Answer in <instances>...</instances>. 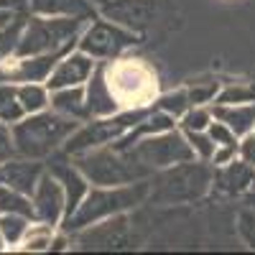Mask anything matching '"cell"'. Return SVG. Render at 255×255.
Instances as JSON below:
<instances>
[{"instance_id":"4316f807","label":"cell","mask_w":255,"mask_h":255,"mask_svg":"<svg viewBox=\"0 0 255 255\" xmlns=\"http://www.w3.org/2000/svg\"><path fill=\"white\" fill-rule=\"evenodd\" d=\"M189 108H191V102H189L186 90H179V92H171V95H163V97L156 102V110H163V113H168L171 118H181Z\"/></svg>"},{"instance_id":"ac0fdd59","label":"cell","mask_w":255,"mask_h":255,"mask_svg":"<svg viewBox=\"0 0 255 255\" xmlns=\"http://www.w3.org/2000/svg\"><path fill=\"white\" fill-rule=\"evenodd\" d=\"M84 100H87L90 118H108V115H115L118 113L120 102H118V97L110 90V82H108V72H105V67H97L92 72V79H90V87H87Z\"/></svg>"},{"instance_id":"4dcf8cb0","label":"cell","mask_w":255,"mask_h":255,"mask_svg":"<svg viewBox=\"0 0 255 255\" xmlns=\"http://www.w3.org/2000/svg\"><path fill=\"white\" fill-rule=\"evenodd\" d=\"M51 248V225H41V227H31L26 232V243L23 250H49Z\"/></svg>"},{"instance_id":"5b68a950","label":"cell","mask_w":255,"mask_h":255,"mask_svg":"<svg viewBox=\"0 0 255 255\" xmlns=\"http://www.w3.org/2000/svg\"><path fill=\"white\" fill-rule=\"evenodd\" d=\"M82 20L84 18H77V15H61V18L36 15L26 20L23 33H20L13 54L18 59H23V56H36V54H46V51H59L67 44H72V41H77Z\"/></svg>"},{"instance_id":"9a60e30c","label":"cell","mask_w":255,"mask_h":255,"mask_svg":"<svg viewBox=\"0 0 255 255\" xmlns=\"http://www.w3.org/2000/svg\"><path fill=\"white\" fill-rule=\"evenodd\" d=\"M95 72V64H92V56L84 54V51H77V54H67L59 64L56 69L49 74V90H61V87H77V84L87 82Z\"/></svg>"},{"instance_id":"d4e9b609","label":"cell","mask_w":255,"mask_h":255,"mask_svg":"<svg viewBox=\"0 0 255 255\" xmlns=\"http://www.w3.org/2000/svg\"><path fill=\"white\" fill-rule=\"evenodd\" d=\"M18 100L23 105V110L31 115V113H38L44 110L49 105V97H46V90L38 87V84H23V87H18Z\"/></svg>"},{"instance_id":"4fadbf2b","label":"cell","mask_w":255,"mask_h":255,"mask_svg":"<svg viewBox=\"0 0 255 255\" xmlns=\"http://www.w3.org/2000/svg\"><path fill=\"white\" fill-rule=\"evenodd\" d=\"M49 174L54 179H59V184L64 186V197H67V209H64V212H67V217H72L74 209L82 204L84 194H87V176H84L79 168L74 166V161H69V156L64 151L51 158Z\"/></svg>"},{"instance_id":"7c38bea8","label":"cell","mask_w":255,"mask_h":255,"mask_svg":"<svg viewBox=\"0 0 255 255\" xmlns=\"http://www.w3.org/2000/svg\"><path fill=\"white\" fill-rule=\"evenodd\" d=\"M74 46L67 44L64 49L59 51H46V54H36V56H23V59H15V67H8L3 61L0 67H3V74L10 77V79H20V82H41V79H49V74L56 69V64L67 56Z\"/></svg>"},{"instance_id":"2e32d148","label":"cell","mask_w":255,"mask_h":255,"mask_svg":"<svg viewBox=\"0 0 255 255\" xmlns=\"http://www.w3.org/2000/svg\"><path fill=\"white\" fill-rule=\"evenodd\" d=\"M44 176V163L38 158H26V161H5L0 163V186L15 189L20 194H33L38 179Z\"/></svg>"},{"instance_id":"3957f363","label":"cell","mask_w":255,"mask_h":255,"mask_svg":"<svg viewBox=\"0 0 255 255\" xmlns=\"http://www.w3.org/2000/svg\"><path fill=\"white\" fill-rule=\"evenodd\" d=\"M74 166L87 176V181L100 186H113V184H130L148 179L153 171L145 163H140L130 151H120L115 145H100L92 151H84L72 156Z\"/></svg>"},{"instance_id":"603a6c76","label":"cell","mask_w":255,"mask_h":255,"mask_svg":"<svg viewBox=\"0 0 255 255\" xmlns=\"http://www.w3.org/2000/svg\"><path fill=\"white\" fill-rule=\"evenodd\" d=\"M23 115H26V110L18 100V90L13 84H0V120L3 123H18Z\"/></svg>"},{"instance_id":"ba28073f","label":"cell","mask_w":255,"mask_h":255,"mask_svg":"<svg viewBox=\"0 0 255 255\" xmlns=\"http://www.w3.org/2000/svg\"><path fill=\"white\" fill-rule=\"evenodd\" d=\"M77 44H79V51L90 54L92 59H118L123 51L133 49L138 44V36L133 31L123 28L120 23H113V20L105 18L92 23Z\"/></svg>"},{"instance_id":"ab89813d","label":"cell","mask_w":255,"mask_h":255,"mask_svg":"<svg viewBox=\"0 0 255 255\" xmlns=\"http://www.w3.org/2000/svg\"><path fill=\"white\" fill-rule=\"evenodd\" d=\"M3 245H5V238H3V232H0V250H3Z\"/></svg>"},{"instance_id":"8992f818","label":"cell","mask_w":255,"mask_h":255,"mask_svg":"<svg viewBox=\"0 0 255 255\" xmlns=\"http://www.w3.org/2000/svg\"><path fill=\"white\" fill-rule=\"evenodd\" d=\"M153 108H143V110H128V113H120V115H108L102 120H95L84 128H77V130L67 138L64 143V153L67 156H77V153H84V151H92V148H100V145H108L113 140H118L120 135H125L130 128L143 120Z\"/></svg>"},{"instance_id":"d6a6232c","label":"cell","mask_w":255,"mask_h":255,"mask_svg":"<svg viewBox=\"0 0 255 255\" xmlns=\"http://www.w3.org/2000/svg\"><path fill=\"white\" fill-rule=\"evenodd\" d=\"M238 232L245 240V245L250 250H255V207L253 209H243L238 215Z\"/></svg>"},{"instance_id":"7402d4cb","label":"cell","mask_w":255,"mask_h":255,"mask_svg":"<svg viewBox=\"0 0 255 255\" xmlns=\"http://www.w3.org/2000/svg\"><path fill=\"white\" fill-rule=\"evenodd\" d=\"M0 212L3 215H23V217H36L33 215V202L28 194H20L15 189L0 186Z\"/></svg>"},{"instance_id":"ffe728a7","label":"cell","mask_w":255,"mask_h":255,"mask_svg":"<svg viewBox=\"0 0 255 255\" xmlns=\"http://www.w3.org/2000/svg\"><path fill=\"white\" fill-rule=\"evenodd\" d=\"M28 5L38 15H77V18L95 15L90 0H28Z\"/></svg>"},{"instance_id":"e575fe53","label":"cell","mask_w":255,"mask_h":255,"mask_svg":"<svg viewBox=\"0 0 255 255\" xmlns=\"http://www.w3.org/2000/svg\"><path fill=\"white\" fill-rule=\"evenodd\" d=\"M15 153V143H13V133L5 125H0V163H5L8 158H13Z\"/></svg>"},{"instance_id":"8fae6325","label":"cell","mask_w":255,"mask_h":255,"mask_svg":"<svg viewBox=\"0 0 255 255\" xmlns=\"http://www.w3.org/2000/svg\"><path fill=\"white\" fill-rule=\"evenodd\" d=\"M105 72H108L110 90L118 97V102H143L153 92V74L140 61L128 59L115 67H105Z\"/></svg>"},{"instance_id":"836d02e7","label":"cell","mask_w":255,"mask_h":255,"mask_svg":"<svg viewBox=\"0 0 255 255\" xmlns=\"http://www.w3.org/2000/svg\"><path fill=\"white\" fill-rule=\"evenodd\" d=\"M207 133H209V138L215 140L217 145H238V135L232 133L230 125H225L222 120L220 123H209Z\"/></svg>"},{"instance_id":"277c9868","label":"cell","mask_w":255,"mask_h":255,"mask_svg":"<svg viewBox=\"0 0 255 255\" xmlns=\"http://www.w3.org/2000/svg\"><path fill=\"white\" fill-rule=\"evenodd\" d=\"M212 168L207 163L181 161L166 166L151 181V202L153 204H191L202 199L212 184Z\"/></svg>"},{"instance_id":"5bb4252c","label":"cell","mask_w":255,"mask_h":255,"mask_svg":"<svg viewBox=\"0 0 255 255\" xmlns=\"http://www.w3.org/2000/svg\"><path fill=\"white\" fill-rule=\"evenodd\" d=\"M67 209V197H64V186L59 184V179H54L51 174H44L38 179L36 189H33V215L46 222V225H56Z\"/></svg>"},{"instance_id":"cb8c5ba5","label":"cell","mask_w":255,"mask_h":255,"mask_svg":"<svg viewBox=\"0 0 255 255\" xmlns=\"http://www.w3.org/2000/svg\"><path fill=\"white\" fill-rule=\"evenodd\" d=\"M23 26H26V18H23V13H18L8 26L0 28V64L15 51L18 38H20V33H23Z\"/></svg>"},{"instance_id":"6da1fadb","label":"cell","mask_w":255,"mask_h":255,"mask_svg":"<svg viewBox=\"0 0 255 255\" xmlns=\"http://www.w3.org/2000/svg\"><path fill=\"white\" fill-rule=\"evenodd\" d=\"M79 128V123L69 115L61 113H31V118H20L13 125V143L15 153L26 158H46L51 156L61 143H67V138Z\"/></svg>"},{"instance_id":"9c48e42d","label":"cell","mask_w":255,"mask_h":255,"mask_svg":"<svg viewBox=\"0 0 255 255\" xmlns=\"http://www.w3.org/2000/svg\"><path fill=\"white\" fill-rule=\"evenodd\" d=\"M102 15L133 33H143L163 20L166 3L163 0H105Z\"/></svg>"},{"instance_id":"83f0119b","label":"cell","mask_w":255,"mask_h":255,"mask_svg":"<svg viewBox=\"0 0 255 255\" xmlns=\"http://www.w3.org/2000/svg\"><path fill=\"white\" fill-rule=\"evenodd\" d=\"M243 102H255V87L253 84H230L227 90L220 92L217 105H243Z\"/></svg>"},{"instance_id":"d6986e66","label":"cell","mask_w":255,"mask_h":255,"mask_svg":"<svg viewBox=\"0 0 255 255\" xmlns=\"http://www.w3.org/2000/svg\"><path fill=\"white\" fill-rule=\"evenodd\" d=\"M215 118L230 125L235 135H245L255 125V102H243V105H217Z\"/></svg>"},{"instance_id":"1f68e13d","label":"cell","mask_w":255,"mask_h":255,"mask_svg":"<svg viewBox=\"0 0 255 255\" xmlns=\"http://www.w3.org/2000/svg\"><path fill=\"white\" fill-rule=\"evenodd\" d=\"M217 90H220L217 82H191L189 87H186V95H189V102L191 105H204L209 100H215Z\"/></svg>"},{"instance_id":"b9f144b4","label":"cell","mask_w":255,"mask_h":255,"mask_svg":"<svg viewBox=\"0 0 255 255\" xmlns=\"http://www.w3.org/2000/svg\"><path fill=\"white\" fill-rule=\"evenodd\" d=\"M253 207H255V197H253Z\"/></svg>"},{"instance_id":"44dd1931","label":"cell","mask_w":255,"mask_h":255,"mask_svg":"<svg viewBox=\"0 0 255 255\" xmlns=\"http://www.w3.org/2000/svg\"><path fill=\"white\" fill-rule=\"evenodd\" d=\"M51 108L61 115H69L74 120H87V100H84V92L77 87H61L51 92Z\"/></svg>"},{"instance_id":"52a82bcc","label":"cell","mask_w":255,"mask_h":255,"mask_svg":"<svg viewBox=\"0 0 255 255\" xmlns=\"http://www.w3.org/2000/svg\"><path fill=\"white\" fill-rule=\"evenodd\" d=\"M120 151H130V156H135L140 163H145L151 171L153 168H166V166L194 158V151H191L189 140L176 130L145 135V138L135 140L130 148H120Z\"/></svg>"},{"instance_id":"7a4b0ae2","label":"cell","mask_w":255,"mask_h":255,"mask_svg":"<svg viewBox=\"0 0 255 255\" xmlns=\"http://www.w3.org/2000/svg\"><path fill=\"white\" fill-rule=\"evenodd\" d=\"M148 197H151V181L145 179L123 184V186H110V189H92L90 194H84L82 204L74 209V215L64 220V230L77 232L82 227H90L100 220H108L125 209L143 204Z\"/></svg>"},{"instance_id":"60d3db41","label":"cell","mask_w":255,"mask_h":255,"mask_svg":"<svg viewBox=\"0 0 255 255\" xmlns=\"http://www.w3.org/2000/svg\"><path fill=\"white\" fill-rule=\"evenodd\" d=\"M95 3H105V0H95Z\"/></svg>"},{"instance_id":"74e56055","label":"cell","mask_w":255,"mask_h":255,"mask_svg":"<svg viewBox=\"0 0 255 255\" xmlns=\"http://www.w3.org/2000/svg\"><path fill=\"white\" fill-rule=\"evenodd\" d=\"M18 13H13V10H5V8H0V28H3V26H8L10 23V20L15 18Z\"/></svg>"},{"instance_id":"e0dca14e","label":"cell","mask_w":255,"mask_h":255,"mask_svg":"<svg viewBox=\"0 0 255 255\" xmlns=\"http://www.w3.org/2000/svg\"><path fill=\"white\" fill-rule=\"evenodd\" d=\"M212 181H215V189L220 191V194H227V197H240L245 194V191L255 184V168L243 158V161H227L222 168H217L215 176H212Z\"/></svg>"},{"instance_id":"f1b7e54d","label":"cell","mask_w":255,"mask_h":255,"mask_svg":"<svg viewBox=\"0 0 255 255\" xmlns=\"http://www.w3.org/2000/svg\"><path fill=\"white\" fill-rule=\"evenodd\" d=\"M186 140L191 145V151H194L199 158H204V161H209L212 156H215V151H217V143L212 140L209 133H204V130H186Z\"/></svg>"},{"instance_id":"f546056e","label":"cell","mask_w":255,"mask_h":255,"mask_svg":"<svg viewBox=\"0 0 255 255\" xmlns=\"http://www.w3.org/2000/svg\"><path fill=\"white\" fill-rule=\"evenodd\" d=\"M212 123V113L202 105H191V108L181 115V128L184 130H207Z\"/></svg>"},{"instance_id":"8d00e7d4","label":"cell","mask_w":255,"mask_h":255,"mask_svg":"<svg viewBox=\"0 0 255 255\" xmlns=\"http://www.w3.org/2000/svg\"><path fill=\"white\" fill-rule=\"evenodd\" d=\"M238 148H240V145H217V151H215V156H212V161L222 166V163H227V161L235 158Z\"/></svg>"},{"instance_id":"f35d334b","label":"cell","mask_w":255,"mask_h":255,"mask_svg":"<svg viewBox=\"0 0 255 255\" xmlns=\"http://www.w3.org/2000/svg\"><path fill=\"white\" fill-rule=\"evenodd\" d=\"M64 248H67V238H56V240H51L49 250H64Z\"/></svg>"},{"instance_id":"30bf717a","label":"cell","mask_w":255,"mask_h":255,"mask_svg":"<svg viewBox=\"0 0 255 255\" xmlns=\"http://www.w3.org/2000/svg\"><path fill=\"white\" fill-rule=\"evenodd\" d=\"M74 240L82 250H125V248H133L135 235H133L130 220L123 215H113L102 225L95 222V227L77 230Z\"/></svg>"},{"instance_id":"484cf974","label":"cell","mask_w":255,"mask_h":255,"mask_svg":"<svg viewBox=\"0 0 255 255\" xmlns=\"http://www.w3.org/2000/svg\"><path fill=\"white\" fill-rule=\"evenodd\" d=\"M0 232H3L5 243H10V245L20 243L28 232V217H23V215H3L0 217Z\"/></svg>"},{"instance_id":"d590c367","label":"cell","mask_w":255,"mask_h":255,"mask_svg":"<svg viewBox=\"0 0 255 255\" xmlns=\"http://www.w3.org/2000/svg\"><path fill=\"white\" fill-rule=\"evenodd\" d=\"M240 156L255 168V125H253L250 133H245V138L240 143Z\"/></svg>"}]
</instances>
